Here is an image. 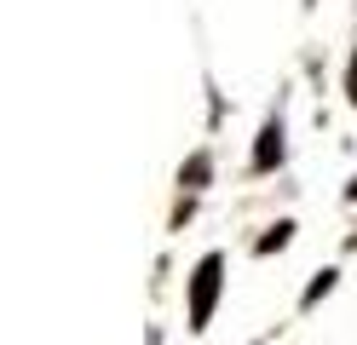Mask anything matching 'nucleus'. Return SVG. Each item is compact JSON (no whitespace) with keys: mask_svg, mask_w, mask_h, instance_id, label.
Returning a JSON list of instances; mask_svg holds the SVG:
<instances>
[{"mask_svg":"<svg viewBox=\"0 0 357 345\" xmlns=\"http://www.w3.org/2000/svg\"><path fill=\"white\" fill-rule=\"evenodd\" d=\"M213 299H219V259H202L196 265V282H190V328H208Z\"/></svg>","mask_w":357,"mask_h":345,"instance_id":"nucleus-1","label":"nucleus"},{"mask_svg":"<svg viewBox=\"0 0 357 345\" xmlns=\"http://www.w3.org/2000/svg\"><path fill=\"white\" fill-rule=\"evenodd\" d=\"M277 155H282V127H265V132H259V155H254V161H259V167H271Z\"/></svg>","mask_w":357,"mask_h":345,"instance_id":"nucleus-2","label":"nucleus"}]
</instances>
